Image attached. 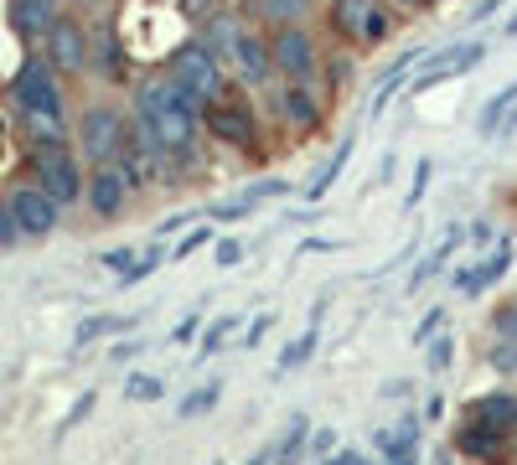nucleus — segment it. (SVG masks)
I'll list each match as a JSON object with an SVG mask.
<instances>
[{"label":"nucleus","instance_id":"22","mask_svg":"<svg viewBox=\"0 0 517 465\" xmlns=\"http://www.w3.org/2000/svg\"><path fill=\"white\" fill-rule=\"evenodd\" d=\"M218 403H223V383L212 378V383H202V388H192L187 398H181V403H176V414H181V419H197V414H212Z\"/></svg>","mask_w":517,"mask_h":465},{"label":"nucleus","instance_id":"44","mask_svg":"<svg viewBox=\"0 0 517 465\" xmlns=\"http://www.w3.org/2000/svg\"><path fill=\"white\" fill-rule=\"evenodd\" d=\"M342 243H331V238H311V243H300V254H337Z\"/></svg>","mask_w":517,"mask_h":465},{"label":"nucleus","instance_id":"13","mask_svg":"<svg viewBox=\"0 0 517 465\" xmlns=\"http://www.w3.org/2000/svg\"><path fill=\"white\" fill-rule=\"evenodd\" d=\"M57 0H11V31L21 42H47V31L57 26Z\"/></svg>","mask_w":517,"mask_h":465},{"label":"nucleus","instance_id":"26","mask_svg":"<svg viewBox=\"0 0 517 465\" xmlns=\"http://www.w3.org/2000/svg\"><path fill=\"white\" fill-rule=\"evenodd\" d=\"M233 331H238V316H218V321H212V326L202 331V347H197V357H212V352H223Z\"/></svg>","mask_w":517,"mask_h":465},{"label":"nucleus","instance_id":"47","mask_svg":"<svg viewBox=\"0 0 517 465\" xmlns=\"http://www.w3.org/2000/svg\"><path fill=\"white\" fill-rule=\"evenodd\" d=\"M414 383H404V378H393V383H383V398H404Z\"/></svg>","mask_w":517,"mask_h":465},{"label":"nucleus","instance_id":"23","mask_svg":"<svg viewBox=\"0 0 517 465\" xmlns=\"http://www.w3.org/2000/svg\"><path fill=\"white\" fill-rule=\"evenodd\" d=\"M135 321H125V316H88L83 326H78V347H88V341H99V336H119V331H130Z\"/></svg>","mask_w":517,"mask_h":465},{"label":"nucleus","instance_id":"21","mask_svg":"<svg viewBox=\"0 0 517 465\" xmlns=\"http://www.w3.org/2000/svg\"><path fill=\"white\" fill-rule=\"evenodd\" d=\"M517 104V78L507 83V88H497L492 99H486V109H481V119H476V130L481 135H497L502 130V119H507V109Z\"/></svg>","mask_w":517,"mask_h":465},{"label":"nucleus","instance_id":"35","mask_svg":"<svg viewBox=\"0 0 517 465\" xmlns=\"http://www.w3.org/2000/svg\"><path fill=\"white\" fill-rule=\"evenodd\" d=\"M243 197H249L254 207H259V202H269V197H290V181H280V176H269V181L249 186V192H243Z\"/></svg>","mask_w":517,"mask_h":465},{"label":"nucleus","instance_id":"3","mask_svg":"<svg viewBox=\"0 0 517 465\" xmlns=\"http://www.w3.org/2000/svg\"><path fill=\"white\" fill-rule=\"evenodd\" d=\"M11 99L26 119H63V88H57V68L47 57L21 62V73L11 78Z\"/></svg>","mask_w":517,"mask_h":465},{"label":"nucleus","instance_id":"6","mask_svg":"<svg viewBox=\"0 0 517 465\" xmlns=\"http://www.w3.org/2000/svg\"><path fill=\"white\" fill-rule=\"evenodd\" d=\"M37 181H42V192L47 197H57V202H78L88 186H83V171H78V161H73V150L63 145V150H42L37 155Z\"/></svg>","mask_w":517,"mask_h":465},{"label":"nucleus","instance_id":"31","mask_svg":"<svg viewBox=\"0 0 517 465\" xmlns=\"http://www.w3.org/2000/svg\"><path fill=\"white\" fill-rule=\"evenodd\" d=\"M161 264H166V254H161V248H150L145 259H135L125 274H119V285H140V279H150V274H156Z\"/></svg>","mask_w":517,"mask_h":465},{"label":"nucleus","instance_id":"10","mask_svg":"<svg viewBox=\"0 0 517 465\" xmlns=\"http://www.w3.org/2000/svg\"><path fill=\"white\" fill-rule=\"evenodd\" d=\"M11 212L21 223V238H47L57 228V217H63V202L47 197L42 186H16L11 192Z\"/></svg>","mask_w":517,"mask_h":465},{"label":"nucleus","instance_id":"29","mask_svg":"<svg viewBox=\"0 0 517 465\" xmlns=\"http://www.w3.org/2000/svg\"><path fill=\"white\" fill-rule=\"evenodd\" d=\"M99 68H104V78H125L130 73V62H125V47H119V37H114V31H104V62H99Z\"/></svg>","mask_w":517,"mask_h":465},{"label":"nucleus","instance_id":"46","mask_svg":"<svg viewBox=\"0 0 517 465\" xmlns=\"http://www.w3.org/2000/svg\"><path fill=\"white\" fill-rule=\"evenodd\" d=\"M197 331H202V316H187V321H181V326H176V341H192Z\"/></svg>","mask_w":517,"mask_h":465},{"label":"nucleus","instance_id":"48","mask_svg":"<svg viewBox=\"0 0 517 465\" xmlns=\"http://www.w3.org/2000/svg\"><path fill=\"white\" fill-rule=\"evenodd\" d=\"M326 465H368V460H362V455H357V450H342V455H331V460H326Z\"/></svg>","mask_w":517,"mask_h":465},{"label":"nucleus","instance_id":"45","mask_svg":"<svg viewBox=\"0 0 517 465\" xmlns=\"http://www.w3.org/2000/svg\"><path fill=\"white\" fill-rule=\"evenodd\" d=\"M135 352H145L140 341H119V347H109V357H114V362H130Z\"/></svg>","mask_w":517,"mask_h":465},{"label":"nucleus","instance_id":"20","mask_svg":"<svg viewBox=\"0 0 517 465\" xmlns=\"http://www.w3.org/2000/svg\"><path fill=\"white\" fill-rule=\"evenodd\" d=\"M419 57H424L419 47H414V52H404V57H393V68H388V73L378 78V88H373V114H383V109H388V99H393V88H399V83L409 78V68H414Z\"/></svg>","mask_w":517,"mask_h":465},{"label":"nucleus","instance_id":"24","mask_svg":"<svg viewBox=\"0 0 517 465\" xmlns=\"http://www.w3.org/2000/svg\"><path fill=\"white\" fill-rule=\"evenodd\" d=\"M125 398H130V403H161V398H166V383L150 378V372H130V378H125Z\"/></svg>","mask_w":517,"mask_h":465},{"label":"nucleus","instance_id":"41","mask_svg":"<svg viewBox=\"0 0 517 465\" xmlns=\"http://www.w3.org/2000/svg\"><path fill=\"white\" fill-rule=\"evenodd\" d=\"M99 264H104V269H109V274H125V269H130V264H135V248H109V254H104V259H99Z\"/></svg>","mask_w":517,"mask_h":465},{"label":"nucleus","instance_id":"34","mask_svg":"<svg viewBox=\"0 0 517 465\" xmlns=\"http://www.w3.org/2000/svg\"><path fill=\"white\" fill-rule=\"evenodd\" d=\"M212 264H218V269H238V264H243V238H218V248H212Z\"/></svg>","mask_w":517,"mask_h":465},{"label":"nucleus","instance_id":"32","mask_svg":"<svg viewBox=\"0 0 517 465\" xmlns=\"http://www.w3.org/2000/svg\"><path fill=\"white\" fill-rule=\"evenodd\" d=\"M430 176H435V161H430V155H424V161L414 166V186H409V197H404V207H409V212L424 202V192H430Z\"/></svg>","mask_w":517,"mask_h":465},{"label":"nucleus","instance_id":"5","mask_svg":"<svg viewBox=\"0 0 517 465\" xmlns=\"http://www.w3.org/2000/svg\"><path fill=\"white\" fill-rule=\"evenodd\" d=\"M207 135L223 140L233 150H249L259 140V114L249 99H238V93H218V99L207 104Z\"/></svg>","mask_w":517,"mask_h":465},{"label":"nucleus","instance_id":"18","mask_svg":"<svg viewBox=\"0 0 517 465\" xmlns=\"http://www.w3.org/2000/svg\"><path fill=\"white\" fill-rule=\"evenodd\" d=\"M352 150H357V140L347 135V140L337 145V155H331V161H326V166L316 171V181L306 186V202H321V197L331 192V186H337V181H342V171H347V161H352Z\"/></svg>","mask_w":517,"mask_h":465},{"label":"nucleus","instance_id":"54","mask_svg":"<svg viewBox=\"0 0 517 465\" xmlns=\"http://www.w3.org/2000/svg\"><path fill=\"white\" fill-rule=\"evenodd\" d=\"M78 6H88V0H78Z\"/></svg>","mask_w":517,"mask_h":465},{"label":"nucleus","instance_id":"33","mask_svg":"<svg viewBox=\"0 0 517 465\" xmlns=\"http://www.w3.org/2000/svg\"><path fill=\"white\" fill-rule=\"evenodd\" d=\"M94 403H99V393H83V398L73 403V409L63 414V424H57V440H63V434H73V429H78L88 414H94Z\"/></svg>","mask_w":517,"mask_h":465},{"label":"nucleus","instance_id":"1","mask_svg":"<svg viewBox=\"0 0 517 465\" xmlns=\"http://www.w3.org/2000/svg\"><path fill=\"white\" fill-rule=\"evenodd\" d=\"M135 130H145L166 155H187L197 145V99L171 78L140 83V93H135Z\"/></svg>","mask_w":517,"mask_h":465},{"label":"nucleus","instance_id":"49","mask_svg":"<svg viewBox=\"0 0 517 465\" xmlns=\"http://www.w3.org/2000/svg\"><path fill=\"white\" fill-rule=\"evenodd\" d=\"M311 445H316V455H326L331 445H337V434H331V429H321V434H316V440H311Z\"/></svg>","mask_w":517,"mask_h":465},{"label":"nucleus","instance_id":"42","mask_svg":"<svg viewBox=\"0 0 517 465\" xmlns=\"http://www.w3.org/2000/svg\"><path fill=\"white\" fill-rule=\"evenodd\" d=\"M269 326H275V310H264V316L249 326V336H243V347H259V341L269 336Z\"/></svg>","mask_w":517,"mask_h":465},{"label":"nucleus","instance_id":"4","mask_svg":"<svg viewBox=\"0 0 517 465\" xmlns=\"http://www.w3.org/2000/svg\"><path fill=\"white\" fill-rule=\"evenodd\" d=\"M78 145H83V155H88L94 166H114L119 150L130 145V124H125V114L109 109V104H94V109L78 119Z\"/></svg>","mask_w":517,"mask_h":465},{"label":"nucleus","instance_id":"25","mask_svg":"<svg viewBox=\"0 0 517 465\" xmlns=\"http://www.w3.org/2000/svg\"><path fill=\"white\" fill-rule=\"evenodd\" d=\"M259 11H264V21H275V26H295V16L311 11V0H259Z\"/></svg>","mask_w":517,"mask_h":465},{"label":"nucleus","instance_id":"9","mask_svg":"<svg viewBox=\"0 0 517 465\" xmlns=\"http://www.w3.org/2000/svg\"><path fill=\"white\" fill-rule=\"evenodd\" d=\"M481 62H486V47H481V42H461V47L440 52V57L430 62V68H419L409 88H414L419 99H424V93H430V88H440V83H450V78H461V73H476Z\"/></svg>","mask_w":517,"mask_h":465},{"label":"nucleus","instance_id":"8","mask_svg":"<svg viewBox=\"0 0 517 465\" xmlns=\"http://www.w3.org/2000/svg\"><path fill=\"white\" fill-rule=\"evenodd\" d=\"M269 52H275V68H280L285 78H300V83L321 68V52H316V42H311V31H300V26H280L275 42H269Z\"/></svg>","mask_w":517,"mask_h":465},{"label":"nucleus","instance_id":"7","mask_svg":"<svg viewBox=\"0 0 517 465\" xmlns=\"http://www.w3.org/2000/svg\"><path fill=\"white\" fill-rule=\"evenodd\" d=\"M88 57H94V47H88L83 21L57 16V26L47 31V62H52L57 73H83V68H88Z\"/></svg>","mask_w":517,"mask_h":465},{"label":"nucleus","instance_id":"52","mask_svg":"<svg viewBox=\"0 0 517 465\" xmlns=\"http://www.w3.org/2000/svg\"><path fill=\"white\" fill-rule=\"evenodd\" d=\"M0 150H6V119H0Z\"/></svg>","mask_w":517,"mask_h":465},{"label":"nucleus","instance_id":"14","mask_svg":"<svg viewBox=\"0 0 517 465\" xmlns=\"http://www.w3.org/2000/svg\"><path fill=\"white\" fill-rule=\"evenodd\" d=\"M512 269V243H497L492 254H486L481 264H466V269H455V285H461L466 295H481L486 285H497V279Z\"/></svg>","mask_w":517,"mask_h":465},{"label":"nucleus","instance_id":"2","mask_svg":"<svg viewBox=\"0 0 517 465\" xmlns=\"http://www.w3.org/2000/svg\"><path fill=\"white\" fill-rule=\"evenodd\" d=\"M166 78L187 88L197 104H202V99L212 104V99L223 93V57L212 52L202 37H192V42H181V47L171 52V68H166Z\"/></svg>","mask_w":517,"mask_h":465},{"label":"nucleus","instance_id":"50","mask_svg":"<svg viewBox=\"0 0 517 465\" xmlns=\"http://www.w3.org/2000/svg\"><path fill=\"white\" fill-rule=\"evenodd\" d=\"M497 6H502V0H481V6H476V16H471V21H486V16L497 11Z\"/></svg>","mask_w":517,"mask_h":465},{"label":"nucleus","instance_id":"12","mask_svg":"<svg viewBox=\"0 0 517 465\" xmlns=\"http://www.w3.org/2000/svg\"><path fill=\"white\" fill-rule=\"evenodd\" d=\"M130 192H135V186H130V176L125 171H119V166H99L94 176H88V207H94V217H119V212H125V202H130Z\"/></svg>","mask_w":517,"mask_h":465},{"label":"nucleus","instance_id":"36","mask_svg":"<svg viewBox=\"0 0 517 465\" xmlns=\"http://www.w3.org/2000/svg\"><path fill=\"white\" fill-rule=\"evenodd\" d=\"M440 326H445V310L435 305V310H430V316H424V321L414 326V347H430V341L440 336Z\"/></svg>","mask_w":517,"mask_h":465},{"label":"nucleus","instance_id":"11","mask_svg":"<svg viewBox=\"0 0 517 465\" xmlns=\"http://www.w3.org/2000/svg\"><path fill=\"white\" fill-rule=\"evenodd\" d=\"M228 57H233V68H238L243 83H264L269 73H275V52H269V42L259 37L254 26H238V37H233Z\"/></svg>","mask_w":517,"mask_h":465},{"label":"nucleus","instance_id":"19","mask_svg":"<svg viewBox=\"0 0 517 465\" xmlns=\"http://www.w3.org/2000/svg\"><path fill=\"white\" fill-rule=\"evenodd\" d=\"M414 440H419V424L414 419L393 424V429H378V450L388 460H404V465H414Z\"/></svg>","mask_w":517,"mask_h":465},{"label":"nucleus","instance_id":"37","mask_svg":"<svg viewBox=\"0 0 517 465\" xmlns=\"http://www.w3.org/2000/svg\"><path fill=\"white\" fill-rule=\"evenodd\" d=\"M455 362V336H435L430 341V372H445Z\"/></svg>","mask_w":517,"mask_h":465},{"label":"nucleus","instance_id":"38","mask_svg":"<svg viewBox=\"0 0 517 465\" xmlns=\"http://www.w3.org/2000/svg\"><path fill=\"white\" fill-rule=\"evenodd\" d=\"M207 238H212V228H192L187 238H181V243L171 248V259H176V264H181V259H192V254H197V248H202Z\"/></svg>","mask_w":517,"mask_h":465},{"label":"nucleus","instance_id":"17","mask_svg":"<svg viewBox=\"0 0 517 465\" xmlns=\"http://www.w3.org/2000/svg\"><path fill=\"white\" fill-rule=\"evenodd\" d=\"M280 109H285L290 124H300V130H311V124L321 119V99H316V93L300 83V78H290V88L280 93Z\"/></svg>","mask_w":517,"mask_h":465},{"label":"nucleus","instance_id":"51","mask_svg":"<svg viewBox=\"0 0 517 465\" xmlns=\"http://www.w3.org/2000/svg\"><path fill=\"white\" fill-rule=\"evenodd\" d=\"M502 37H507V42H512V37H517V16H512V21H507V26H502Z\"/></svg>","mask_w":517,"mask_h":465},{"label":"nucleus","instance_id":"40","mask_svg":"<svg viewBox=\"0 0 517 465\" xmlns=\"http://www.w3.org/2000/svg\"><path fill=\"white\" fill-rule=\"evenodd\" d=\"M243 212H254V202H249V197H238V202H223V207H212V223H233V217H243Z\"/></svg>","mask_w":517,"mask_h":465},{"label":"nucleus","instance_id":"39","mask_svg":"<svg viewBox=\"0 0 517 465\" xmlns=\"http://www.w3.org/2000/svg\"><path fill=\"white\" fill-rule=\"evenodd\" d=\"M21 238V223H16V212H11V202H0V248H11Z\"/></svg>","mask_w":517,"mask_h":465},{"label":"nucleus","instance_id":"30","mask_svg":"<svg viewBox=\"0 0 517 465\" xmlns=\"http://www.w3.org/2000/svg\"><path fill=\"white\" fill-rule=\"evenodd\" d=\"M388 31H393V21H388V11H383V6H368V11H362V26H357V37H362V42H383Z\"/></svg>","mask_w":517,"mask_h":465},{"label":"nucleus","instance_id":"27","mask_svg":"<svg viewBox=\"0 0 517 465\" xmlns=\"http://www.w3.org/2000/svg\"><path fill=\"white\" fill-rule=\"evenodd\" d=\"M306 429H311L306 419H295V424H290V434H285L280 450H275V460H280V465H295V460H300V450H306V440H311Z\"/></svg>","mask_w":517,"mask_h":465},{"label":"nucleus","instance_id":"28","mask_svg":"<svg viewBox=\"0 0 517 465\" xmlns=\"http://www.w3.org/2000/svg\"><path fill=\"white\" fill-rule=\"evenodd\" d=\"M316 357V326L306 331V336H295L290 347L280 352V372H290V367H300V362H311Z\"/></svg>","mask_w":517,"mask_h":465},{"label":"nucleus","instance_id":"43","mask_svg":"<svg viewBox=\"0 0 517 465\" xmlns=\"http://www.w3.org/2000/svg\"><path fill=\"white\" fill-rule=\"evenodd\" d=\"M187 223H192V212H171V217H166V223H161L156 233L166 238V233H181V228H187Z\"/></svg>","mask_w":517,"mask_h":465},{"label":"nucleus","instance_id":"16","mask_svg":"<svg viewBox=\"0 0 517 465\" xmlns=\"http://www.w3.org/2000/svg\"><path fill=\"white\" fill-rule=\"evenodd\" d=\"M461 243H466V228H461V223H455V228H445V238H440V243L430 248V254H424V259L414 264V274H409V290H419L424 279H435V274L450 264V254H455Z\"/></svg>","mask_w":517,"mask_h":465},{"label":"nucleus","instance_id":"53","mask_svg":"<svg viewBox=\"0 0 517 465\" xmlns=\"http://www.w3.org/2000/svg\"><path fill=\"white\" fill-rule=\"evenodd\" d=\"M399 6H424V0H399Z\"/></svg>","mask_w":517,"mask_h":465},{"label":"nucleus","instance_id":"15","mask_svg":"<svg viewBox=\"0 0 517 465\" xmlns=\"http://www.w3.org/2000/svg\"><path fill=\"white\" fill-rule=\"evenodd\" d=\"M466 424H476V429H497V434L517 429V398H512V393L471 398V403H466Z\"/></svg>","mask_w":517,"mask_h":465}]
</instances>
